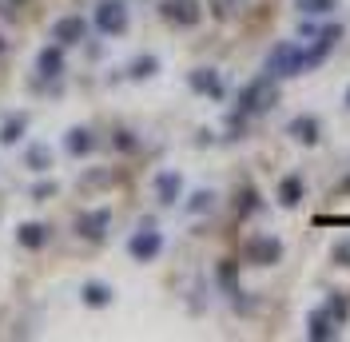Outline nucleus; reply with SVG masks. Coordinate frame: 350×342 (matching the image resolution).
Here are the masks:
<instances>
[{"label":"nucleus","mask_w":350,"mask_h":342,"mask_svg":"<svg viewBox=\"0 0 350 342\" xmlns=\"http://www.w3.org/2000/svg\"><path fill=\"white\" fill-rule=\"evenodd\" d=\"M279 104V80L267 72L259 80H251V84L243 88L239 96V111L243 116H262V111H271V107Z\"/></svg>","instance_id":"f257e3e1"},{"label":"nucleus","mask_w":350,"mask_h":342,"mask_svg":"<svg viewBox=\"0 0 350 342\" xmlns=\"http://www.w3.org/2000/svg\"><path fill=\"white\" fill-rule=\"evenodd\" d=\"M267 72H271L275 80L303 76L306 72V52L299 48V44H279V48H271V56H267Z\"/></svg>","instance_id":"f03ea898"},{"label":"nucleus","mask_w":350,"mask_h":342,"mask_svg":"<svg viewBox=\"0 0 350 342\" xmlns=\"http://www.w3.org/2000/svg\"><path fill=\"white\" fill-rule=\"evenodd\" d=\"M243 255H247V263H255V267H275L283 259V243L275 235H251L247 247H243Z\"/></svg>","instance_id":"7ed1b4c3"},{"label":"nucleus","mask_w":350,"mask_h":342,"mask_svg":"<svg viewBox=\"0 0 350 342\" xmlns=\"http://www.w3.org/2000/svg\"><path fill=\"white\" fill-rule=\"evenodd\" d=\"M159 16L167 24H179V28H191V24H199V0H163L159 4Z\"/></svg>","instance_id":"20e7f679"},{"label":"nucleus","mask_w":350,"mask_h":342,"mask_svg":"<svg viewBox=\"0 0 350 342\" xmlns=\"http://www.w3.org/2000/svg\"><path fill=\"white\" fill-rule=\"evenodd\" d=\"M96 24H100V32L120 36V32H128V8H124L120 0H104V4L96 8Z\"/></svg>","instance_id":"39448f33"},{"label":"nucleus","mask_w":350,"mask_h":342,"mask_svg":"<svg viewBox=\"0 0 350 342\" xmlns=\"http://www.w3.org/2000/svg\"><path fill=\"white\" fill-rule=\"evenodd\" d=\"M128 251H131V259H139V263H152V259L163 251V235H159L155 227H144V231L131 235Z\"/></svg>","instance_id":"423d86ee"},{"label":"nucleus","mask_w":350,"mask_h":342,"mask_svg":"<svg viewBox=\"0 0 350 342\" xmlns=\"http://www.w3.org/2000/svg\"><path fill=\"white\" fill-rule=\"evenodd\" d=\"M342 40V28L338 24H330V28H323L319 36H314V44L306 48V68H314V64H323L330 52H334V44Z\"/></svg>","instance_id":"0eeeda50"},{"label":"nucleus","mask_w":350,"mask_h":342,"mask_svg":"<svg viewBox=\"0 0 350 342\" xmlns=\"http://www.w3.org/2000/svg\"><path fill=\"white\" fill-rule=\"evenodd\" d=\"M286 135H295L303 148H314V144L323 140V128H319V120H314V116H295V120L286 124Z\"/></svg>","instance_id":"6e6552de"},{"label":"nucleus","mask_w":350,"mask_h":342,"mask_svg":"<svg viewBox=\"0 0 350 342\" xmlns=\"http://www.w3.org/2000/svg\"><path fill=\"white\" fill-rule=\"evenodd\" d=\"M334 315H330L327 306H319V311H310V319H306V339L310 342H327L334 339Z\"/></svg>","instance_id":"1a4fd4ad"},{"label":"nucleus","mask_w":350,"mask_h":342,"mask_svg":"<svg viewBox=\"0 0 350 342\" xmlns=\"http://www.w3.org/2000/svg\"><path fill=\"white\" fill-rule=\"evenodd\" d=\"M108 223H111V211L108 207H100V211H88L76 219V231L84 239H104L108 235Z\"/></svg>","instance_id":"9d476101"},{"label":"nucleus","mask_w":350,"mask_h":342,"mask_svg":"<svg viewBox=\"0 0 350 342\" xmlns=\"http://www.w3.org/2000/svg\"><path fill=\"white\" fill-rule=\"evenodd\" d=\"M80 36H84V21H80V16H64V21L52 24V40H60V44H76Z\"/></svg>","instance_id":"9b49d317"},{"label":"nucleus","mask_w":350,"mask_h":342,"mask_svg":"<svg viewBox=\"0 0 350 342\" xmlns=\"http://www.w3.org/2000/svg\"><path fill=\"white\" fill-rule=\"evenodd\" d=\"M191 88H196V92H207L211 100H223V84H219V76L211 72V68H199V72H191Z\"/></svg>","instance_id":"f8f14e48"},{"label":"nucleus","mask_w":350,"mask_h":342,"mask_svg":"<svg viewBox=\"0 0 350 342\" xmlns=\"http://www.w3.org/2000/svg\"><path fill=\"white\" fill-rule=\"evenodd\" d=\"M64 148L72 151V155H88V151L96 148V135L88 128H72L68 131V140H64Z\"/></svg>","instance_id":"ddd939ff"},{"label":"nucleus","mask_w":350,"mask_h":342,"mask_svg":"<svg viewBox=\"0 0 350 342\" xmlns=\"http://www.w3.org/2000/svg\"><path fill=\"white\" fill-rule=\"evenodd\" d=\"M279 203L283 207H299L303 203V179L299 175H286L283 183H279Z\"/></svg>","instance_id":"4468645a"},{"label":"nucleus","mask_w":350,"mask_h":342,"mask_svg":"<svg viewBox=\"0 0 350 342\" xmlns=\"http://www.w3.org/2000/svg\"><path fill=\"white\" fill-rule=\"evenodd\" d=\"M36 68H40V76H60L64 72V56H60V48H44L40 52V60H36Z\"/></svg>","instance_id":"2eb2a0df"},{"label":"nucleus","mask_w":350,"mask_h":342,"mask_svg":"<svg viewBox=\"0 0 350 342\" xmlns=\"http://www.w3.org/2000/svg\"><path fill=\"white\" fill-rule=\"evenodd\" d=\"M155 192H159V203H175V199H179V175H175V171H163V175L155 179Z\"/></svg>","instance_id":"dca6fc26"},{"label":"nucleus","mask_w":350,"mask_h":342,"mask_svg":"<svg viewBox=\"0 0 350 342\" xmlns=\"http://www.w3.org/2000/svg\"><path fill=\"white\" fill-rule=\"evenodd\" d=\"M80 295H84L88 306H108V302H111V291L104 287V282H84V291H80Z\"/></svg>","instance_id":"f3484780"},{"label":"nucleus","mask_w":350,"mask_h":342,"mask_svg":"<svg viewBox=\"0 0 350 342\" xmlns=\"http://www.w3.org/2000/svg\"><path fill=\"white\" fill-rule=\"evenodd\" d=\"M24 128H28V116H8V124H4V131H0V140L4 144H16L24 135Z\"/></svg>","instance_id":"a211bd4d"},{"label":"nucleus","mask_w":350,"mask_h":342,"mask_svg":"<svg viewBox=\"0 0 350 342\" xmlns=\"http://www.w3.org/2000/svg\"><path fill=\"white\" fill-rule=\"evenodd\" d=\"M24 243V247H44V239H48V231H44L40 223H24L21 235H16Z\"/></svg>","instance_id":"6ab92c4d"},{"label":"nucleus","mask_w":350,"mask_h":342,"mask_svg":"<svg viewBox=\"0 0 350 342\" xmlns=\"http://www.w3.org/2000/svg\"><path fill=\"white\" fill-rule=\"evenodd\" d=\"M128 72H131V80H148V76H155V72H159V60H155V56H139Z\"/></svg>","instance_id":"aec40b11"},{"label":"nucleus","mask_w":350,"mask_h":342,"mask_svg":"<svg viewBox=\"0 0 350 342\" xmlns=\"http://www.w3.org/2000/svg\"><path fill=\"white\" fill-rule=\"evenodd\" d=\"M219 282H223V291H227V295H239V282H235V263H231V259H223V263H219Z\"/></svg>","instance_id":"412c9836"},{"label":"nucleus","mask_w":350,"mask_h":342,"mask_svg":"<svg viewBox=\"0 0 350 342\" xmlns=\"http://www.w3.org/2000/svg\"><path fill=\"white\" fill-rule=\"evenodd\" d=\"M334 4L338 0H299V12H306V16H327V12H334Z\"/></svg>","instance_id":"4be33fe9"},{"label":"nucleus","mask_w":350,"mask_h":342,"mask_svg":"<svg viewBox=\"0 0 350 342\" xmlns=\"http://www.w3.org/2000/svg\"><path fill=\"white\" fill-rule=\"evenodd\" d=\"M327 311L334 315V322H347V311H350V302H347V295H330V302H327Z\"/></svg>","instance_id":"5701e85b"},{"label":"nucleus","mask_w":350,"mask_h":342,"mask_svg":"<svg viewBox=\"0 0 350 342\" xmlns=\"http://www.w3.org/2000/svg\"><path fill=\"white\" fill-rule=\"evenodd\" d=\"M48 159H52V155H48V148H44V144H36V148H28V168L44 171V168H48Z\"/></svg>","instance_id":"b1692460"},{"label":"nucleus","mask_w":350,"mask_h":342,"mask_svg":"<svg viewBox=\"0 0 350 342\" xmlns=\"http://www.w3.org/2000/svg\"><path fill=\"white\" fill-rule=\"evenodd\" d=\"M334 263L338 267H350V239H338L334 243Z\"/></svg>","instance_id":"393cba45"},{"label":"nucleus","mask_w":350,"mask_h":342,"mask_svg":"<svg viewBox=\"0 0 350 342\" xmlns=\"http://www.w3.org/2000/svg\"><path fill=\"white\" fill-rule=\"evenodd\" d=\"M211 199H215L211 192H199L196 199H191V211H207V207H211Z\"/></svg>","instance_id":"a878e982"},{"label":"nucleus","mask_w":350,"mask_h":342,"mask_svg":"<svg viewBox=\"0 0 350 342\" xmlns=\"http://www.w3.org/2000/svg\"><path fill=\"white\" fill-rule=\"evenodd\" d=\"M131 144H135V140H131L128 131H116V148H124V151H128Z\"/></svg>","instance_id":"bb28decb"},{"label":"nucleus","mask_w":350,"mask_h":342,"mask_svg":"<svg viewBox=\"0 0 350 342\" xmlns=\"http://www.w3.org/2000/svg\"><path fill=\"white\" fill-rule=\"evenodd\" d=\"M52 192H56V183H40V187H36V192H32V195H36V199H48V195H52Z\"/></svg>","instance_id":"cd10ccee"},{"label":"nucleus","mask_w":350,"mask_h":342,"mask_svg":"<svg viewBox=\"0 0 350 342\" xmlns=\"http://www.w3.org/2000/svg\"><path fill=\"white\" fill-rule=\"evenodd\" d=\"M342 192H350V175H347V179H342Z\"/></svg>","instance_id":"c85d7f7f"},{"label":"nucleus","mask_w":350,"mask_h":342,"mask_svg":"<svg viewBox=\"0 0 350 342\" xmlns=\"http://www.w3.org/2000/svg\"><path fill=\"white\" fill-rule=\"evenodd\" d=\"M347 107H350V88H347Z\"/></svg>","instance_id":"c756f323"},{"label":"nucleus","mask_w":350,"mask_h":342,"mask_svg":"<svg viewBox=\"0 0 350 342\" xmlns=\"http://www.w3.org/2000/svg\"><path fill=\"white\" fill-rule=\"evenodd\" d=\"M12 4H24V0H12Z\"/></svg>","instance_id":"7c9ffc66"}]
</instances>
